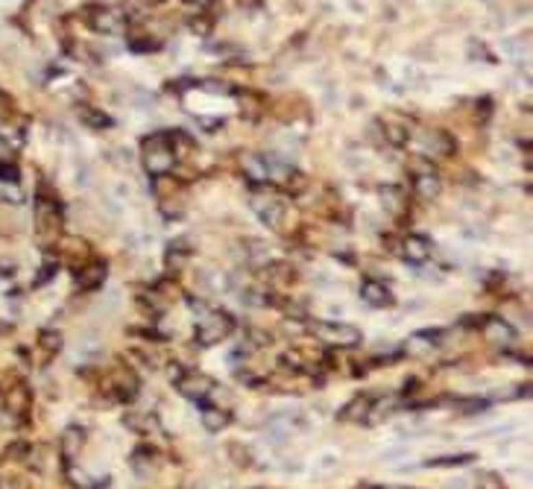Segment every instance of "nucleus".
<instances>
[{"label": "nucleus", "mask_w": 533, "mask_h": 489, "mask_svg": "<svg viewBox=\"0 0 533 489\" xmlns=\"http://www.w3.org/2000/svg\"><path fill=\"white\" fill-rule=\"evenodd\" d=\"M0 202H21V191L12 182H0Z\"/></svg>", "instance_id": "38"}, {"label": "nucleus", "mask_w": 533, "mask_h": 489, "mask_svg": "<svg viewBox=\"0 0 533 489\" xmlns=\"http://www.w3.org/2000/svg\"><path fill=\"white\" fill-rule=\"evenodd\" d=\"M141 150H144V170L150 173L152 179L156 176H167V173L176 167V156L170 150L167 132H156L141 141Z\"/></svg>", "instance_id": "2"}, {"label": "nucleus", "mask_w": 533, "mask_h": 489, "mask_svg": "<svg viewBox=\"0 0 533 489\" xmlns=\"http://www.w3.org/2000/svg\"><path fill=\"white\" fill-rule=\"evenodd\" d=\"M481 331L489 343H495V346H510L516 340V331H513V325H507L501 317H489L486 313V320L481 325Z\"/></svg>", "instance_id": "16"}, {"label": "nucleus", "mask_w": 533, "mask_h": 489, "mask_svg": "<svg viewBox=\"0 0 533 489\" xmlns=\"http://www.w3.org/2000/svg\"><path fill=\"white\" fill-rule=\"evenodd\" d=\"M29 451H32V445L24 442V440H18V442H12V445H6L3 457H6V460H27Z\"/></svg>", "instance_id": "34"}, {"label": "nucleus", "mask_w": 533, "mask_h": 489, "mask_svg": "<svg viewBox=\"0 0 533 489\" xmlns=\"http://www.w3.org/2000/svg\"><path fill=\"white\" fill-rule=\"evenodd\" d=\"M3 405H6V410L12 413V416H27L29 407H32V390L24 381H15L12 387H6Z\"/></svg>", "instance_id": "12"}, {"label": "nucleus", "mask_w": 533, "mask_h": 489, "mask_svg": "<svg viewBox=\"0 0 533 489\" xmlns=\"http://www.w3.org/2000/svg\"><path fill=\"white\" fill-rule=\"evenodd\" d=\"M442 337H445L442 329H425V331H416V334H413L410 343H413V346H440Z\"/></svg>", "instance_id": "33"}, {"label": "nucleus", "mask_w": 533, "mask_h": 489, "mask_svg": "<svg viewBox=\"0 0 533 489\" xmlns=\"http://www.w3.org/2000/svg\"><path fill=\"white\" fill-rule=\"evenodd\" d=\"M246 340L252 343V346H270V343H273V334L264 331V329H255V325H252V329H246Z\"/></svg>", "instance_id": "35"}, {"label": "nucleus", "mask_w": 533, "mask_h": 489, "mask_svg": "<svg viewBox=\"0 0 533 489\" xmlns=\"http://www.w3.org/2000/svg\"><path fill=\"white\" fill-rule=\"evenodd\" d=\"M191 29L197 32V36H209V32H211V18L193 15V18H191Z\"/></svg>", "instance_id": "40"}, {"label": "nucleus", "mask_w": 533, "mask_h": 489, "mask_svg": "<svg viewBox=\"0 0 533 489\" xmlns=\"http://www.w3.org/2000/svg\"><path fill=\"white\" fill-rule=\"evenodd\" d=\"M36 235L45 246L56 243L62 235V208L56 200L45 197V193H38V200H36Z\"/></svg>", "instance_id": "4"}, {"label": "nucleus", "mask_w": 533, "mask_h": 489, "mask_svg": "<svg viewBox=\"0 0 533 489\" xmlns=\"http://www.w3.org/2000/svg\"><path fill=\"white\" fill-rule=\"evenodd\" d=\"M0 144H6V147L24 144V129H18L12 117H0Z\"/></svg>", "instance_id": "27"}, {"label": "nucleus", "mask_w": 533, "mask_h": 489, "mask_svg": "<svg viewBox=\"0 0 533 489\" xmlns=\"http://www.w3.org/2000/svg\"><path fill=\"white\" fill-rule=\"evenodd\" d=\"M123 428H129L138 437H147V433L158 431V419L152 413H138V410H126L123 413Z\"/></svg>", "instance_id": "20"}, {"label": "nucleus", "mask_w": 533, "mask_h": 489, "mask_svg": "<svg viewBox=\"0 0 533 489\" xmlns=\"http://www.w3.org/2000/svg\"><path fill=\"white\" fill-rule=\"evenodd\" d=\"M214 387H217L214 378L205 375V372H197V369H193V372H185L179 381H176V390H179V393H182L185 398L197 401V405H202V401L211 396Z\"/></svg>", "instance_id": "7"}, {"label": "nucleus", "mask_w": 533, "mask_h": 489, "mask_svg": "<svg viewBox=\"0 0 533 489\" xmlns=\"http://www.w3.org/2000/svg\"><path fill=\"white\" fill-rule=\"evenodd\" d=\"M475 489H507V486L501 484V477H498V475L486 472V475H481V477L475 481Z\"/></svg>", "instance_id": "37"}, {"label": "nucleus", "mask_w": 533, "mask_h": 489, "mask_svg": "<svg viewBox=\"0 0 533 489\" xmlns=\"http://www.w3.org/2000/svg\"><path fill=\"white\" fill-rule=\"evenodd\" d=\"M372 489H407V486H393V484H384V486H372Z\"/></svg>", "instance_id": "46"}, {"label": "nucleus", "mask_w": 533, "mask_h": 489, "mask_svg": "<svg viewBox=\"0 0 533 489\" xmlns=\"http://www.w3.org/2000/svg\"><path fill=\"white\" fill-rule=\"evenodd\" d=\"M261 281H267L270 287H287L296 281V267L287 261H270L267 267H261Z\"/></svg>", "instance_id": "13"}, {"label": "nucleus", "mask_w": 533, "mask_h": 489, "mask_svg": "<svg viewBox=\"0 0 533 489\" xmlns=\"http://www.w3.org/2000/svg\"><path fill=\"white\" fill-rule=\"evenodd\" d=\"M472 460H475V454H469V451L466 454H440V457H428L425 466L428 469H449L451 466L454 469V466H469Z\"/></svg>", "instance_id": "25"}, {"label": "nucleus", "mask_w": 533, "mask_h": 489, "mask_svg": "<svg viewBox=\"0 0 533 489\" xmlns=\"http://www.w3.org/2000/svg\"><path fill=\"white\" fill-rule=\"evenodd\" d=\"M167 141H170V150H173V156H176V158H185V156H191L193 150H197L193 138L188 132H182V129H173V132H167Z\"/></svg>", "instance_id": "24"}, {"label": "nucleus", "mask_w": 533, "mask_h": 489, "mask_svg": "<svg viewBox=\"0 0 533 489\" xmlns=\"http://www.w3.org/2000/svg\"><path fill=\"white\" fill-rule=\"evenodd\" d=\"M422 150H425L422 156L451 158V156H454V150H457V141H454L449 132H442V129H431V132L425 135V141H422Z\"/></svg>", "instance_id": "14"}, {"label": "nucleus", "mask_w": 533, "mask_h": 489, "mask_svg": "<svg viewBox=\"0 0 533 489\" xmlns=\"http://www.w3.org/2000/svg\"><path fill=\"white\" fill-rule=\"evenodd\" d=\"M191 261V246L185 237H176V241H170L167 249H165V264L167 270H173V273H179V270H185V264Z\"/></svg>", "instance_id": "21"}, {"label": "nucleus", "mask_w": 533, "mask_h": 489, "mask_svg": "<svg viewBox=\"0 0 533 489\" xmlns=\"http://www.w3.org/2000/svg\"><path fill=\"white\" fill-rule=\"evenodd\" d=\"M457 407H460V413H481L489 407V401L486 398H460Z\"/></svg>", "instance_id": "36"}, {"label": "nucleus", "mask_w": 533, "mask_h": 489, "mask_svg": "<svg viewBox=\"0 0 533 489\" xmlns=\"http://www.w3.org/2000/svg\"><path fill=\"white\" fill-rule=\"evenodd\" d=\"M200 419H202V428L209 433H217L232 425V410L223 407V405H209L202 401V410H200Z\"/></svg>", "instance_id": "15"}, {"label": "nucleus", "mask_w": 533, "mask_h": 489, "mask_svg": "<svg viewBox=\"0 0 533 489\" xmlns=\"http://www.w3.org/2000/svg\"><path fill=\"white\" fill-rule=\"evenodd\" d=\"M185 3H193V6H209L211 0H185Z\"/></svg>", "instance_id": "45"}, {"label": "nucleus", "mask_w": 533, "mask_h": 489, "mask_svg": "<svg viewBox=\"0 0 533 489\" xmlns=\"http://www.w3.org/2000/svg\"><path fill=\"white\" fill-rule=\"evenodd\" d=\"M88 21L97 32H106V36H115V32H123L129 24V12H123V6H97L94 12H88Z\"/></svg>", "instance_id": "6"}, {"label": "nucleus", "mask_w": 533, "mask_h": 489, "mask_svg": "<svg viewBox=\"0 0 533 489\" xmlns=\"http://www.w3.org/2000/svg\"><path fill=\"white\" fill-rule=\"evenodd\" d=\"M138 387H141V381H138V375L129 366H117L112 372V378L106 381V390L117 401H132L138 396Z\"/></svg>", "instance_id": "8"}, {"label": "nucleus", "mask_w": 533, "mask_h": 489, "mask_svg": "<svg viewBox=\"0 0 533 489\" xmlns=\"http://www.w3.org/2000/svg\"><path fill=\"white\" fill-rule=\"evenodd\" d=\"M384 138L393 147H405L410 141V129L405 123H393V121H390V123H384Z\"/></svg>", "instance_id": "32"}, {"label": "nucleus", "mask_w": 533, "mask_h": 489, "mask_svg": "<svg viewBox=\"0 0 533 489\" xmlns=\"http://www.w3.org/2000/svg\"><path fill=\"white\" fill-rule=\"evenodd\" d=\"M135 305L141 311H147V317H158L161 308H165V302H161V293H156V287L147 290V293H138L135 296Z\"/></svg>", "instance_id": "28"}, {"label": "nucleus", "mask_w": 533, "mask_h": 489, "mask_svg": "<svg viewBox=\"0 0 533 489\" xmlns=\"http://www.w3.org/2000/svg\"><path fill=\"white\" fill-rule=\"evenodd\" d=\"M361 299L366 302L369 308H393V305H396L393 290H390L384 281H378V278H364V285H361Z\"/></svg>", "instance_id": "11"}, {"label": "nucleus", "mask_w": 533, "mask_h": 489, "mask_svg": "<svg viewBox=\"0 0 533 489\" xmlns=\"http://www.w3.org/2000/svg\"><path fill=\"white\" fill-rule=\"evenodd\" d=\"M56 270H59V264H56V261H53V264H50V261H47V264H41V273L36 276V281H32V285H45L47 278H53V276H56Z\"/></svg>", "instance_id": "41"}, {"label": "nucleus", "mask_w": 533, "mask_h": 489, "mask_svg": "<svg viewBox=\"0 0 533 489\" xmlns=\"http://www.w3.org/2000/svg\"><path fill=\"white\" fill-rule=\"evenodd\" d=\"M381 205H384V211L393 217L407 214V191L399 188V184H384V188H381Z\"/></svg>", "instance_id": "17"}, {"label": "nucleus", "mask_w": 533, "mask_h": 489, "mask_svg": "<svg viewBox=\"0 0 533 489\" xmlns=\"http://www.w3.org/2000/svg\"><path fill=\"white\" fill-rule=\"evenodd\" d=\"M82 442H85V431H82L80 425H71V428H64L62 440H59V449H62V457H64V463H71V460L76 457V454H80Z\"/></svg>", "instance_id": "22"}, {"label": "nucleus", "mask_w": 533, "mask_h": 489, "mask_svg": "<svg viewBox=\"0 0 533 489\" xmlns=\"http://www.w3.org/2000/svg\"><path fill=\"white\" fill-rule=\"evenodd\" d=\"M200 320H197V343L200 346H214L226 340L228 334L237 329V322L232 313L226 311H214V308H200Z\"/></svg>", "instance_id": "3"}, {"label": "nucleus", "mask_w": 533, "mask_h": 489, "mask_svg": "<svg viewBox=\"0 0 533 489\" xmlns=\"http://www.w3.org/2000/svg\"><path fill=\"white\" fill-rule=\"evenodd\" d=\"M276 308H281V313L296 322H308V305L305 302H296V299H285V296H276Z\"/></svg>", "instance_id": "26"}, {"label": "nucleus", "mask_w": 533, "mask_h": 489, "mask_svg": "<svg viewBox=\"0 0 533 489\" xmlns=\"http://www.w3.org/2000/svg\"><path fill=\"white\" fill-rule=\"evenodd\" d=\"M413 191L419 193L422 200H437L442 191V179L437 170H425V173H413Z\"/></svg>", "instance_id": "18"}, {"label": "nucleus", "mask_w": 533, "mask_h": 489, "mask_svg": "<svg viewBox=\"0 0 533 489\" xmlns=\"http://www.w3.org/2000/svg\"><path fill=\"white\" fill-rule=\"evenodd\" d=\"M228 454H235V463L237 466H249V449H246V445H237V442H232V445H228Z\"/></svg>", "instance_id": "39"}, {"label": "nucleus", "mask_w": 533, "mask_h": 489, "mask_svg": "<svg viewBox=\"0 0 533 489\" xmlns=\"http://www.w3.org/2000/svg\"><path fill=\"white\" fill-rule=\"evenodd\" d=\"M486 320V313H466V317L460 320V325H466V329H481Z\"/></svg>", "instance_id": "42"}, {"label": "nucleus", "mask_w": 533, "mask_h": 489, "mask_svg": "<svg viewBox=\"0 0 533 489\" xmlns=\"http://www.w3.org/2000/svg\"><path fill=\"white\" fill-rule=\"evenodd\" d=\"M308 188V176L299 170H285V179H281V191L287 193V197H299V193Z\"/></svg>", "instance_id": "29"}, {"label": "nucleus", "mask_w": 533, "mask_h": 489, "mask_svg": "<svg viewBox=\"0 0 533 489\" xmlns=\"http://www.w3.org/2000/svg\"><path fill=\"white\" fill-rule=\"evenodd\" d=\"M38 349L45 352L47 357L59 355V352H62V334L53 331V329H41V331H38Z\"/></svg>", "instance_id": "30"}, {"label": "nucleus", "mask_w": 533, "mask_h": 489, "mask_svg": "<svg viewBox=\"0 0 533 489\" xmlns=\"http://www.w3.org/2000/svg\"><path fill=\"white\" fill-rule=\"evenodd\" d=\"M80 117H82V123L85 126H91V129H103V126H112V121H108V115H103L100 108H91V106H80Z\"/></svg>", "instance_id": "31"}, {"label": "nucleus", "mask_w": 533, "mask_h": 489, "mask_svg": "<svg viewBox=\"0 0 533 489\" xmlns=\"http://www.w3.org/2000/svg\"><path fill=\"white\" fill-rule=\"evenodd\" d=\"M0 276H15V261H3V258H0Z\"/></svg>", "instance_id": "43"}, {"label": "nucleus", "mask_w": 533, "mask_h": 489, "mask_svg": "<svg viewBox=\"0 0 533 489\" xmlns=\"http://www.w3.org/2000/svg\"><path fill=\"white\" fill-rule=\"evenodd\" d=\"M279 366L285 369V372H290V375H311V372H317V363H311L308 357H305L299 349H287V352H281Z\"/></svg>", "instance_id": "19"}, {"label": "nucleus", "mask_w": 533, "mask_h": 489, "mask_svg": "<svg viewBox=\"0 0 533 489\" xmlns=\"http://www.w3.org/2000/svg\"><path fill=\"white\" fill-rule=\"evenodd\" d=\"M416 390H419V378H410V381H407L405 387H401V396H413Z\"/></svg>", "instance_id": "44"}, {"label": "nucleus", "mask_w": 533, "mask_h": 489, "mask_svg": "<svg viewBox=\"0 0 533 489\" xmlns=\"http://www.w3.org/2000/svg\"><path fill=\"white\" fill-rule=\"evenodd\" d=\"M431 252H434V246L425 235H405L399 243V258H405L407 264H425Z\"/></svg>", "instance_id": "10"}, {"label": "nucleus", "mask_w": 533, "mask_h": 489, "mask_svg": "<svg viewBox=\"0 0 533 489\" xmlns=\"http://www.w3.org/2000/svg\"><path fill=\"white\" fill-rule=\"evenodd\" d=\"M369 407H372V396H357L352 398L349 405H343V410L337 413V419H343V422H366V413Z\"/></svg>", "instance_id": "23"}, {"label": "nucleus", "mask_w": 533, "mask_h": 489, "mask_svg": "<svg viewBox=\"0 0 533 489\" xmlns=\"http://www.w3.org/2000/svg\"><path fill=\"white\" fill-rule=\"evenodd\" d=\"M108 276V267L106 261H97V258H88L85 264H80L73 270V285L80 290H97L106 281Z\"/></svg>", "instance_id": "9"}, {"label": "nucleus", "mask_w": 533, "mask_h": 489, "mask_svg": "<svg viewBox=\"0 0 533 489\" xmlns=\"http://www.w3.org/2000/svg\"><path fill=\"white\" fill-rule=\"evenodd\" d=\"M252 208H255V214L261 217V220L270 226V229H279L281 220H285L287 202H285V197H281L279 191H273L264 182V193H252Z\"/></svg>", "instance_id": "5"}, {"label": "nucleus", "mask_w": 533, "mask_h": 489, "mask_svg": "<svg viewBox=\"0 0 533 489\" xmlns=\"http://www.w3.org/2000/svg\"><path fill=\"white\" fill-rule=\"evenodd\" d=\"M308 334L313 340H320L322 346H329V349H355L364 340V334L355 325L325 322V320H308Z\"/></svg>", "instance_id": "1"}]
</instances>
